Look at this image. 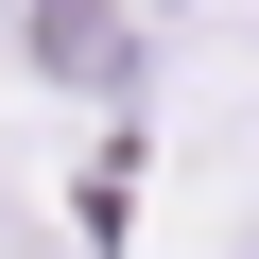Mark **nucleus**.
Here are the masks:
<instances>
[{"label": "nucleus", "mask_w": 259, "mask_h": 259, "mask_svg": "<svg viewBox=\"0 0 259 259\" xmlns=\"http://www.w3.org/2000/svg\"><path fill=\"white\" fill-rule=\"evenodd\" d=\"M35 69H52V87H121V69H139L121 0H35Z\"/></svg>", "instance_id": "1"}]
</instances>
